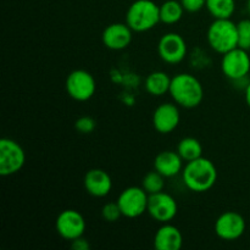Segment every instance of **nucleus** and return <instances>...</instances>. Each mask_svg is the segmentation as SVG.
Returning a JSON list of instances; mask_svg holds the SVG:
<instances>
[{
	"label": "nucleus",
	"mask_w": 250,
	"mask_h": 250,
	"mask_svg": "<svg viewBox=\"0 0 250 250\" xmlns=\"http://www.w3.org/2000/svg\"><path fill=\"white\" fill-rule=\"evenodd\" d=\"M182 180L186 187L195 193H204L211 189L217 181V168L207 158L188 161L182 170Z\"/></svg>",
	"instance_id": "nucleus-1"
},
{
	"label": "nucleus",
	"mask_w": 250,
	"mask_h": 250,
	"mask_svg": "<svg viewBox=\"0 0 250 250\" xmlns=\"http://www.w3.org/2000/svg\"><path fill=\"white\" fill-rule=\"evenodd\" d=\"M168 94L173 102L185 109H194L204 99V88L200 81L190 73H178L171 80Z\"/></svg>",
	"instance_id": "nucleus-2"
},
{
	"label": "nucleus",
	"mask_w": 250,
	"mask_h": 250,
	"mask_svg": "<svg viewBox=\"0 0 250 250\" xmlns=\"http://www.w3.org/2000/svg\"><path fill=\"white\" fill-rule=\"evenodd\" d=\"M207 39L212 50L224 55L238 46L237 23L231 19H214L208 28Z\"/></svg>",
	"instance_id": "nucleus-3"
},
{
	"label": "nucleus",
	"mask_w": 250,
	"mask_h": 250,
	"mask_svg": "<svg viewBox=\"0 0 250 250\" xmlns=\"http://www.w3.org/2000/svg\"><path fill=\"white\" fill-rule=\"evenodd\" d=\"M160 22V6L153 0H136L126 12V23L133 32H146Z\"/></svg>",
	"instance_id": "nucleus-4"
},
{
	"label": "nucleus",
	"mask_w": 250,
	"mask_h": 250,
	"mask_svg": "<svg viewBox=\"0 0 250 250\" xmlns=\"http://www.w3.org/2000/svg\"><path fill=\"white\" fill-rule=\"evenodd\" d=\"M26 163L23 148L16 141L2 138L0 141V175L2 177L20 172Z\"/></svg>",
	"instance_id": "nucleus-5"
},
{
	"label": "nucleus",
	"mask_w": 250,
	"mask_h": 250,
	"mask_svg": "<svg viewBox=\"0 0 250 250\" xmlns=\"http://www.w3.org/2000/svg\"><path fill=\"white\" fill-rule=\"evenodd\" d=\"M149 194L143 187H128L120 193L117 204L121 209L122 216L128 219H137L148 211Z\"/></svg>",
	"instance_id": "nucleus-6"
},
{
	"label": "nucleus",
	"mask_w": 250,
	"mask_h": 250,
	"mask_svg": "<svg viewBox=\"0 0 250 250\" xmlns=\"http://www.w3.org/2000/svg\"><path fill=\"white\" fill-rule=\"evenodd\" d=\"M66 92L76 102H87L92 99L97 90L95 78L85 70H75L67 76L65 82Z\"/></svg>",
	"instance_id": "nucleus-7"
},
{
	"label": "nucleus",
	"mask_w": 250,
	"mask_h": 250,
	"mask_svg": "<svg viewBox=\"0 0 250 250\" xmlns=\"http://www.w3.org/2000/svg\"><path fill=\"white\" fill-rule=\"evenodd\" d=\"M221 71L231 81L246 78L250 72V56L248 50L239 46L227 51L222 55Z\"/></svg>",
	"instance_id": "nucleus-8"
},
{
	"label": "nucleus",
	"mask_w": 250,
	"mask_h": 250,
	"mask_svg": "<svg viewBox=\"0 0 250 250\" xmlns=\"http://www.w3.org/2000/svg\"><path fill=\"white\" fill-rule=\"evenodd\" d=\"M55 229L61 238L72 242L73 239L80 238L84 234L87 225L81 212L77 210L67 209L61 211L56 217Z\"/></svg>",
	"instance_id": "nucleus-9"
},
{
	"label": "nucleus",
	"mask_w": 250,
	"mask_h": 250,
	"mask_svg": "<svg viewBox=\"0 0 250 250\" xmlns=\"http://www.w3.org/2000/svg\"><path fill=\"white\" fill-rule=\"evenodd\" d=\"M159 56L168 65H177L182 62L187 55V44L181 34L170 32L164 34L158 44Z\"/></svg>",
	"instance_id": "nucleus-10"
},
{
	"label": "nucleus",
	"mask_w": 250,
	"mask_h": 250,
	"mask_svg": "<svg viewBox=\"0 0 250 250\" xmlns=\"http://www.w3.org/2000/svg\"><path fill=\"white\" fill-rule=\"evenodd\" d=\"M178 205L175 198L166 192H159L149 195L148 214L160 224H168L176 217Z\"/></svg>",
	"instance_id": "nucleus-11"
},
{
	"label": "nucleus",
	"mask_w": 250,
	"mask_h": 250,
	"mask_svg": "<svg viewBox=\"0 0 250 250\" xmlns=\"http://www.w3.org/2000/svg\"><path fill=\"white\" fill-rule=\"evenodd\" d=\"M246 220L236 211H226L215 221V233L222 241L232 242L241 238L246 232Z\"/></svg>",
	"instance_id": "nucleus-12"
},
{
	"label": "nucleus",
	"mask_w": 250,
	"mask_h": 250,
	"mask_svg": "<svg viewBox=\"0 0 250 250\" xmlns=\"http://www.w3.org/2000/svg\"><path fill=\"white\" fill-rule=\"evenodd\" d=\"M153 126L156 132L168 134L175 131L181 122V112L178 105L173 103L160 104L153 112Z\"/></svg>",
	"instance_id": "nucleus-13"
},
{
	"label": "nucleus",
	"mask_w": 250,
	"mask_h": 250,
	"mask_svg": "<svg viewBox=\"0 0 250 250\" xmlns=\"http://www.w3.org/2000/svg\"><path fill=\"white\" fill-rule=\"evenodd\" d=\"M133 31L125 23H111L103 31V44L110 50H124L131 44Z\"/></svg>",
	"instance_id": "nucleus-14"
},
{
	"label": "nucleus",
	"mask_w": 250,
	"mask_h": 250,
	"mask_svg": "<svg viewBox=\"0 0 250 250\" xmlns=\"http://www.w3.org/2000/svg\"><path fill=\"white\" fill-rule=\"evenodd\" d=\"M85 192L94 198H104L111 192L112 180L106 171L92 168L84 175L83 180Z\"/></svg>",
	"instance_id": "nucleus-15"
},
{
	"label": "nucleus",
	"mask_w": 250,
	"mask_h": 250,
	"mask_svg": "<svg viewBox=\"0 0 250 250\" xmlns=\"http://www.w3.org/2000/svg\"><path fill=\"white\" fill-rule=\"evenodd\" d=\"M183 159L181 158L177 151L164 150L160 151L154 159V170L165 178L175 177V176L182 173L183 170Z\"/></svg>",
	"instance_id": "nucleus-16"
},
{
	"label": "nucleus",
	"mask_w": 250,
	"mask_h": 250,
	"mask_svg": "<svg viewBox=\"0 0 250 250\" xmlns=\"http://www.w3.org/2000/svg\"><path fill=\"white\" fill-rule=\"evenodd\" d=\"M182 246V233L173 225L163 224L154 236V248L156 250H180Z\"/></svg>",
	"instance_id": "nucleus-17"
},
{
	"label": "nucleus",
	"mask_w": 250,
	"mask_h": 250,
	"mask_svg": "<svg viewBox=\"0 0 250 250\" xmlns=\"http://www.w3.org/2000/svg\"><path fill=\"white\" fill-rule=\"evenodd\" d=\"M172 78L164 71H154L149 73L144 82L146 90L153 97H163L170 92Z\"/></svg>",
	"instance_id": "nucleus-18"
},
{
	"label": "nucleus",
	"mask_w": 250,
	"mask_h": 250,
	"mask_svg": "<svg viewBox=\"0 0 250 250\" xmlns=\"http://www.w3.org/2000/svg\"><path fill=\"white\" fill-rule=\"evenodd\" d=\"M185 7L178 0H165L160 5V22L165 24H175L181 21L185 14Z\"/></svg>",
	"instance_id": "nucleus-19"
},
{
	"label": "nucleus",
	"mask_w": 250,
	"mask_h": 250,
	"mask_svg": "<svg viewBox=\"0 0 250 250\" xmlns=\"http://www.w3.org/2000/svg\"><path fill=\"white\" fill-rule=\"evenodd\" d=\"M205 7L214 19H231L236 11V0H207Z\"/></svg>",
	"instance_id": "nucleus-20"
},
{
	"label": "nucleus",
	"mask_w": 250,
	"mask_h": 250,
	"mask_svg": "<svg viewBox=\"0 0 250 250\" xmlns=\"http://www.w3.org/2000/svg\"><path fill=\"white\" fill-rule=\"evenodd\" d=\"M177 153L181 158L188 163V161L195 160V159L203 156V146L198 139L193 137H186L181 139L177 146Z\"/></svg>",
	"instance_id": "nucleus-21"
},
{
	"label": "nucleus",
	"mask_w": 250,
	"mask_h": 250,
	"mask_svg": "<svg viewBox=\"0 0 250 250\" xmlns=\"http://www.w3.org/2000/svg\"><path fill=\"white\" fill-rule=\"evenodd\" d=\"M142 187L149 195L163 192L164 188H165V177L156 170L150 171L143 177Z\"/></svg>",
	"instance_id": "nucleus-22"
},
{
	"label": "nucleus",
	"mask_w": 250,
	"mask_h": 250,
	"mask_svg": "<svg viewBox=\"0 0 250 250\" xmlns=\"http://www.w3.org/2000/svg\"><path fill=\"white\" fill-rule=\"evenodd\" d=\"M238 29V46L250 50V19H244L237 23Z\"/></svg>",
	"instance_id": "nucleus-23"
},
{
	"label": "nucleus",
	"mask_w": 250,
	"mask_h": 250,
	"mask_svg": "<svg viewBox=\"0 0 250 250\" xmlns=\"http://www.w3.org/2000/svg\"><path fill=\"white\" fill-rule=\"evenodd\" d=\"M121 216H122V212H121V209H120L119 204H117V202L106 203V204L103 207L102 217L106 222H110V224L119 221Z\"/></svg>",
	"instance_id": "nucleus-24"
},
{
	"label": "nucleus",
	"mask_w": 250,
	"mask_h": 250,
	"mask_svg": "<svg viewBox=\"0 0 250 250\" xmlns=\"http://www.w3.org/2000/svg\"><path fill=\"white\" fill-rule=\"evenodd\" d=\"M75 128L82 134H90L97 128V122L90 116H81L80 119L76 120Z\"/></svg>",
	"instance_id": "nucleus-25"
},
{
	"label": "nucleus",
	"mask_w": 250,
	"mask_h": 250,
	"mask_svg": "<svg viewBox=\"0 0 250 250\" xmlns=\"http://www.w3.org/2000/svg\"><path fill=\"white\" fill-rule=\"evenodd\" d=\"M187 12H198L205 7L207 0H180Z\"/></svg>",
	"instance_id": "nucleus-26"
},
{
	"label": "nucleus",
	"mask_w": 250,
	"mask_h": 250,
	"mask_svg": "<svg viewBox=\"0 0 250 250\" xmlns=\"http://www.w3.org/2000/svg\"><path fill=\"white\" fill-rule=\"evenodd\" d=\"M71 248L73 250H89L90 246H89V242L87 239L80 237V238H76L71 242Z\"/></svg>",
	"instance_id": "nucleus-27"
},
{
	"label": "nucleus",
	"mask_w": 250,
	"mask_h": 250,
	"mask_svg": "<svg viewBox=\"0 0 250 250\" xmlns=\"http://www.w3.org/2000/svg\"><path fill=\"white\" fill-rule=\"evenodd\" d=\"M244 98H246V103L247 105L250 107V82L248 83V85L246 87V92H244Z\"/></svg>",
	"instance_id": "nucleus-28"
},
{
	"label": "nucleus",
	"mask_w": 250,
	"mask_h": 250,
	"mask_svg": "<svg viewBox=\"0 0 250 250\" xmlns=\"http://www.w3.org/2000/svg\"><path fill=\"white\" fill-rule=\"evenodd\" d=\"M247 10H248V14H249V16H250V0H248V1H247Z\"/></svg>",
	"instance_id": "nucleus-29"
}]
</instances>
